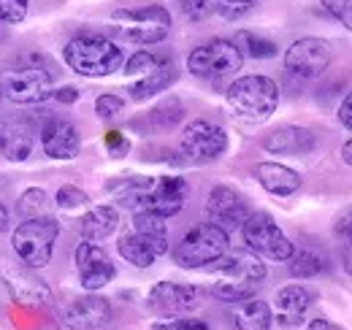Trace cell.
Here are the masks:
<instances>
[{"label": "cell", "mask_w": 352, "mask_h": 330, "mask_svg": "<svg viewBox=\"0 0 352 330\" xmlns=\"http://www.w3.org/2000/svg\"><path fill=\"white\" fill-rule=\"evenodd\" d=\"M63 60L79 76L103 79V76H111L114 71L122 68L125 54H122V49L117 43L111 41V38H106V36L79 33L76 38H71V41L65 43Z\"/></svg>", "instance_id": "cell-1"}, {"label": "cell", "mask_w": 352, "mask_h": 330, "mask_svg": "<svg viewBox=\"0 0 352 330\" xmlns=\"http://www.w3.org/2000/svg\"><path fill=\"white\" fill-rule=\"evenodd\" d=\"M109 22H111V30L120 36V41L138 43V46L166 41L171 33V11L157 3L114 8Z\"/></svg>", "instance_id": "cell-2"}, {"label": "cell", "mask_w": 352, "mask_h": 330, "mask_svg": "<svg viewBox=\"0 0 352 330\" xmlns=\"http://www.w3.org/2000/svg\"><path fill=\"white\" fill-rule=\"evenodd\" d=\"M220 276L212 285V295L225 303H244L250 300L265 279V265L252 252H236L230 257H222L214 263Z\"/></svg>", "instance_id": "cell-3"}, {"label": "cell", "mask_w": 352, "mask_h": 330, "mask_svg": "<svg viewBox=\"0 0 352 330\" xmlns=\"http://www.w3.org/2000/svg\"><path fill=\"white\" fill-rule=\"evenodd\" d=\"M228 106L247 122H263L279 106V87L268 76H239L225 92Z\"/></svg>", "instance_id": "cell-4"}, {"label": "cell", "mask_w": 352, "mask_h": 330, "mask_svg": "<svg viewBox=\"0 0 352 330\" xmlns=\"http://www.w3.org/2000/svg\"><path fill=\"white\" fill-rule=\"evenodd\" d=\"M57 236H60V222H57L54 214L52 217H41V219H25L22 225L14 228L11 247H14L16 257L28 268L38 271V268L49 265Z\"/></svg>", "instance_id": "cell-5"}, {"label": "cell", "mask_w": 352, "mask_h": 330, "mask_svg": "<svg viewBox=\"0 0 352 330\" xmlns=\"http://www.w3.org/2000/svg\"><path fill=\"white\" fill-rule=\"evenodd\" d=\"M244 65V54L239 52V46L225 38H214L209 43L195 46L187 54V71L198 79H209V82H220L233 74H239Z\"/></svg>", "instance_id": "cell-6"}, {"label": "cell", "mask_w": 352, "mask_h": 330, "mask_svg": "<svg viewBox=\"0 0 352 330\" xmlns=\"http://www.w3.org/2000/svg\"><path fill=\"white\" fill-rule=\"evenodd\" d=\"M3 98L19 106H36L54 98V74L46 65H22L8 68L0 76Z\"/></svg>", "instance_id": "cell-7"}, {"label": "cell", "mask_w": 352, "mask_h": 330, "mask_svg": "<svg viewBox=\"0 0 352 330\" xmlns=\"http://www.w3.org/2000/svg\"><path fill=\"white\" fill-rule=\"evenodd\" d=\"M228 233H222L220 228L204 222L198 228H192L174 249L176 265L182 268H204V265H214L228 254Z\"/></svg>", "instance_id": "cell-8"}, {"label": "cell", "mask_w": 352, "mask_h": 330, "mask_svg": "<svg viewBox=\"0 0 352 330\" xmlns=\"http://www.w3.org/2000/svg\"><path fill=\"white\" fill-rule=\"evenodd\" d=\"M241 233H244V244L252 254L258 257H268V260H290L296 244L279 230V225L265 214V211H252L247 217V222L241 225Z\"/></svg>", "instance_id": "cell-9"}, {"label": "cell", "mask_w": 352, "mask_h": 330, "mask_svg": "<svg viewBox=\"0 0 352 330\" xmlns=\"http://www.w3.org/2000/svg\"><path fill=\"white\" fill-rule=\"evenodd\" d=\"M179 149L190 163H214L217 157H222L228 152V133L220 124L209 122V120H192L182 130Z\"/></svg>", "instance_id": "cell-10"}, {"label": "cell", "mask_w": 352, "mask_h": 330, "mask_svg": "<svg viewBox=\"0 0 352 330\" xmlns=\"http://www.w3.org/2000/svg\"><path fill=\"white\" fill-rule=\"evenodd\" d=\"M331 57L333 49L325 38H314V36L298 38L285 52V71L298 79H317L331 65Z\"/></svg>", "instance_id": "cell-11"}, {"label": "cell", "mask_w": 352, "mask_h": 330, "mask_svg": "<svg viewBox=\"0 0 352 330\" xmlns=\"http://www.w3.org/2000/svg\"><path fill=\"white\" fill-rule=\"evenodd\" d=\"M204 214H206L209 225L220 228L222 233L230 236L236 228H241V225L247 222V217H250L252 211H250L247 198H244L239 190H233V187H228V184H220V187H214V190L209 192Z\"/></svg>", "instance_id": "cell-12"}, {"label": "cell", "mask_w": 352, "mask_h": 330, "mask_svg": "<svg viewBox=\"0 0 352 330\" xmlns=\"http://www.w3.org/2000/svg\"><path fill=\"white\" fill-rule=\"evenodd\" d=\"M74 260H76L79 282L87 292H98L109 282H114V276H117V265L111 263L109 252L92 241H82L74 252Z\"/></svg>", "instance_id": "cell-13"}, {"label": "cell", "mask_w": 352, "mask_h": 330, "mask_svg": "<svg viewBox=\"0 0 352 330\" xmlns=\"http://www.w3.org/2000/svg\"><path fill=\"white\" fill-rule=\"evenodd\" d=\"M187 192H190V187H187V182L179 179V176H160V179H152L149 190H146L144 198H141L138 211H149V214H157V217L168 219V217H174V214L182 211L184 201H187ZM133 214H135V211H133Z\"/></svg>", "instance_id": "cell-14"}, {"label": "cell", "mask_w": 352, "mask_h": 330, "mask_svg": "<svg viewBox=\"0 0 352 330\" xmlns=\"http://www.w3.org/2000/svg\"><path fill=\"white\" fill-rule=\"evenodd\" d=\"M3 282L8 295L28 309H44L52 303V289L44 279L28 268V265H14V268H3Z\"/></svg>", "instance_id": "cell-15"}, {"label": "cell", "mask_w": 352, "mask_h": 330, "mask_svg": "<svg viewBox=\"0 0 352 330\" xmlns=\"http://www.w3.org/2000/svg\"><path fill=\"white\" fill-rule=\"evenodd\" d=\"M198 303V287L192 285H176V282H157L146 295V306L155 314H163L166 320L184 317Z\"/></svg>", "instance_id": "cell-16"}, {"label": "cell", "mask_w": 352, "mask_h": 330, "mask_svg": "<svg viewBox=\"0 0 352 330\" xmlns=\"http://www.w3.org/2000/svg\"><path fill=\"white\" fill-rule=\"evenodd\" d=\"M111 320V306L98 292L71 300L63 311V322L68 330H103Z\"/></svg>", "instance_id": "cell-17"}, {"label": "cell", "mask_w": 352, "mask_h": 330, "mask_svg": "<svg viewBox=\"0 0 352 330\" xmlns=\"http://www.w3.org/2000/svg\"><path fill=\"white\" fill-rule=\"evenodd\" d=\"M38 135H41L46 157L52 160H74L79 155V146H82L79 130L63 117H46Z\"/></svg>", "instance_id": "cell-18"}, {"label": "cell", "mask_w": 352, "mask_h": 330, "mask_svg": "<svg viewBox=\"0 0 352 330\" xmlns=\"http://www.w3.org/2000/svg\"><path fill=\"white\" fill-rule=\"evenodd\" d=\"M36 124L28 120H3L0 122V155L11 163H25L36 152Z\"/></svg>", "instance_id": "cell-19"}, {"label": "cell", "mask_w": 352, "mask_h": 330, "mask_svg": "<svg viewBox=\"0 0 352 330\" xmlns=\"http://www.w3.org/2000/svg\"><path fill=\"white\" fill-rule=\"evenodd\" d=\"M317 146L314 130L301 124H282L263 138V149L271 155H309Z\"/></svg>", "instance_id": "cell-20"}, {"label": "cell", "mask_w": 352, "mask_h": 330, "mask_svg": "<svg viewBox=\"0 0 352 330\" xmlns=\"http://www.w3.org/2000/svg\"><path fill=\"white\" fill-rule=\"evenodd\" d=\"M255 176H258V182H261L265 192H271L276 198H290L304 184L298 170H293V168L282 163H258L255 165Z\"/></svg>", "instance_id": "cell-21"}, {"label": "cell", "mask_w": 352, "mask_h": 330, "mask_svg": "<svg viewBox=\"0 0 352 330\" xmlns=\"http://www.w3.org/2000/svg\"><path fill=\"white\" fill-rule=\"evenodd\" d=\"M314 303V292L301 285H287L276 292V320L285 328L301 325V320L307 317V311Z\"/></svg>", "instance_id": "cell-22"}, {"label": "cell", "mask_w": 352, "mask_h": 330, "mask_svg": "<svg viewBox=\"0 0 352 330\" xmlns=\"http://www.w3.org/2000/svg\"><path fill=\"white\" fill-rule=\"evenodd\" d=\"M120 225V211L114 206H95L79 219V233L85 241H103L109 239Z\"/></svg>", "instance_id": "cell-23"}, {"label": "cell", "mask_w": 352, "mask_h": 330, "mask_svg": "<svg viewBox=\"0 0 352 330\" xmlns=\"http://www.w3.org/2000/svg\"><path fill=\"white\" fill-rule=\"evenodd\" d=\"M176 76H179L176 65L171 63V60H166V63H160L155 71H149L146 76L135 79V82L128 87V92H131L133 100H149L152 95H157V92H166V89H168V87L176 82Z\"/></svg>", "instance_id": "cell-24"}, {"label": "cell", "mask_w": 352, "mask_h": 330, "mask_svg": "<svg viewBox=\"0 0 352 330\" xmlns=\"http://www.w3.org/2000/svg\"><path fill=\"white\" fill-rule=\"evenodd\" d=\"M131 230L133 233H138L141 239H146L160 257L168 252V225H166L163 217L149 214V211H135V214H133Z\"/></svg>", "instance_id": "cell-25"}, {"label": "cell", "mask_w": 352, "mask_h": 330, "mask_svg": "<svg viewBox=\"0 0 352 330\" xmlns=\"http://www.w3.org/2000/svg\"><path fill=\"white\" fill-rule=\"evenodd\" d=\"M117 252H120V257H125V260H128L131 265H135V268H149V265L160 257L146 239H141V236L133 233V230H125V233L120 236Z\"/></svg>", "instance_id": "cell-26"}, {"label": "cell", "mask_w": 352, "mask_h": 330, "mask_svg": "<svg viewBox=\"0 0 352 330\" xmlns=\"http://www.w3.org/2000/svg\"><path fill=\"white\" fill-rule=\"evenodd\" d=\"M274 311L263 300H244L233 314V330H271Z\"/></svg>", "instance_id": "cell-27"}, {"label": "cell", "mask_w": 352, "mask_h": 330, "mask_svg": "<svg viewBox=\"0 0 352 330\" xmlns=\"http://www.w3.org/2000/svg\"><path fill=\"white\" fill-rule=\"evenodd\" d=\"M16 211L22 219H41V217H52V198L41 187H30L19 195L16 201Z\"/></svg>", "instance_id": "cell-28"}, {"label": "cell", "mask_w": 352, "mask_h": 330, "mask_svg": "<svg viewBox=\"0 0 352 330\" xmlns=\"http://www.w3.org/2000/svg\"><path fill=\"white\" fill-rule=\"evenodd\" d=\"M287 263H290V274L298 276V279H309V276H317V274L325 271V257L317 249H309V247L293 249V254H290Z\"/></svg>", "instance_id": "cell-29"}, {"label": "cell", "mask_w": 352, "mask_h": 330, "mask_svg": "<svg viewBox=\"0 0 352 330\" xmlns=\"http://www.w3.org/2000/svg\"><path fill=\"white\" fill-rule=\"evenodd\" d=\"M233 43L239 46L241 54H250L255 60H268V57L276 54V43L263 38V36H258V33H250V30H241Z\"/></svg>", "instance_id": "cell-30"}, {"label": "cell", "mask_w": 352, "mask_h": 330, "mask_svg": "<svg viewBox=\"0 0 352 330\" xmlns=\"http://www.w3.org/2000/svg\"><path fill=\"white\" fill-rule=\"evenodd\" d=\"M168 57H163V54H155V52H146V49H141V52H135L131 60H128V65H125V74L133 76V79H141V76H146L149 71H155L160 63H166Z\"/></svg>", "instance_id": "cell-31"}, {"label": "cell", "mask_w": 352, "mask_h": 330, "mask_svg": "<svg viewBox=\"0 0 352 330\" xmlns=\"http://www.w3.org/2000/svg\"><path fill=\"white\" fill-rule=\"evenodd\" d=\"M333 233H336V239L342 241V260H344V268L352 274V208L344 211V214L336 219Z\"/></svg>", "instance_id": "cell-32"}, {"label": "cell", "mask_w": 352, "mask_h": 330, "mask_svg": "<svg viewBox=\"0 0 352 330\" xmlns=\"http://www.w3.org/2000/svg\"><path fill=\"white\" fill-rule=\"evenodd\" d=\"M87 204H89V195L85 190H79L76 184H65L54 195V206H60L63 211H76V208H85Z\"/></svg>", "instance_id": "cell-33"}, {"label": "cell", "mask_w": 352, "mask_h": 330, "mask_svg": "<svg viewBox=\"0 0 352 330\" xmlns=\"http://www.w3.org/2000/svg\"><path fill=\"white\" fill-rule=\"evenodd\" d=\"M182 114H184L182 100H179V98H166V100L152 111V120H155V124H160V127H174V124L182 120Z\"/></svg>", "instance_id": "cell-34"}, {"label": "cell", "mask_w": 352, "mask_h": 330, "mask_svg": "<svg viewBox=\"0 0 352 330\" xmlns=\"http://www.w3.org/2000/svg\"><path fill=\"white\" fill-rule=\"evenodd\" d=\"M258 6V0H217L214 3V11L225 16V19H241L247 16L252 8Z\"/></svg>", "instance_id": "cell-35"}, {"label": "cell", "mask_w": 352, "mask_h": 330, "mask_svg": "<svg viewBox=\"0 0 352 330\" xmlns=\"http://www.w3.org/2000/svg\"><path fill=\"white\" fill-rule=\"evenodd\" d=\"M179 8L187 19L192 22H204L214 14V0H179Z\"/></svg>", "instance_id": "cell-36"}, {"label": "cell", "mask_w": 352, "mask_h": 330, "mask_svg": "<svg viewBox=\"0 0 352 330\" xmlns=\"http://www.w3.org/2000/svg\"><path fill=\"white\" fill-rule=\"evenodd\" d=\"M122 109H125V100H122L120 95H114V92L98 95V100H95V114H98L100 120H114Z\"/></svg>", "instance_id": "cell-37"}, {"label": "cell", "mask_w": 352, "mask_h": 330, "mask_svg": "<svg viewBox=\"0 0 352 330\" xmlns=\"http://www.w3.org/2000/svg\"><path fill=\"white\" fill-rule=\"evenodd\" d=\"M30 0H0V22L3 25H16L28 16Z\"/></svg>", "instance_id": "cell-38"}, {"label": "cell", "mask_w": 352, "mask_h": 330, "mask_svg": "<svg viewBox=\"0 0 352 330\" xmlns=\"http://www.w3.org/2000/svg\"><path fill=\"white\" fill-rule=\"evenodd\" d=\"M325 11L352 33V0H322Z\"/></svg>", "instance_id": "cell-39"}, {"label": "cell", "mask_w": 352, "mask_h": 330, "mask_svg": "<svg viewBox=\"0 0 352 330\" xmlns=\"http://www.w3.org/2000/svg\"><path fill=\"white\" fill-rule=\"evenodd\" d=\"M152 330H212L206 322L192 320V317H176V320H163Z\"/></svg>", "instance_id": "cell-40"}, {"label": "cell", "mask_w": 352, "mask_h": 330, "mask_svg": "<svg viewBox=\"0 0 352 330\" xmlns=\"http://www.w3.org/2000/svg\"><path fill=\"white\" fill-rule=\"evenodd\" d=\"M106 149H109L111 157H125L131 152V141L120 130H109L106 133Z\"/></svg>", "instance_id": "cell-41"}, {"label": "cell", "mask_w": 352, "mask_h": 330, "mask_svg": "<svg viewBox=\"0 0 352 330\" xmlns=\"http://www.w3.org/2000/svg\"><path fill=\"white\" fill-rule=\"evenodd\" d=\"M54 100L71 106V103L79 100V89H76V87H60V89H54Z\"/></svg>", "instance_id": "cell-42"}, {"label": "cell", "mask_w": 352, "mask_h": 330, "mask_svg": "<svg viewBox=\"0 0 352 330\" xmlns=\"http://www.w3.org/2000/svg\"><path fill=\"white\" fill-rule=\"evenodd\" d=\"M339 122L344 124L347 130H352V92L344 95V100H342V106H339Z\"/></svg>", "instance_id": "cell-43"}, {"label": "cell", "mask_w": 352, "mask_h": 330, "mask_svg": "<svg viewBox=\"0 0 352 330\" xmlns=\"http://www.w3.org/2000/svg\"><path fill=\"white\" fill-rule=\"evenodd\" d=\"M307 330H342L336 322H331V320H325V317H317V320H311L309 322Z\"/></svg>", "instance_id": "cell-44"}, {"label": "cell", "mask_w": 352, "mask_h": 330, "mask_svg": "<svg viewBox=\"0 0 352 330\" xmlns=\"http://www.w3.org/2000/svg\"><path fill=\"white\" fill-rule=\"evenodd\" d=\"M342 157H344V163L352 165V138L342 146Z\"/></svg>", "instance_id": "cell-45"}, {"label": "cell", "mask_w": 352, "mask_h": 330, "mask_svg": "<svg viewBox=\"0 0 352 330\" xmlns=\"http://www.w3.org/2000/svg\"><path fill=\"white\" fill-rule=\"evenodd\" d=\"M6 228H8V208L0 204V233H3Z\"/></svg>", "instance_id": "cell-46"}, {"label": "cell", "mask_w": 352, "mask_h": 330, "mask_svg": "<svg viewBox=\"0 0 352 330\" xmlns=\"http://www.w3.org/2000/svg\"><path fill=\"white\" fill-rule=\"evenodd\" d=\"M0 100H3V89H0Z\"/></svg>", "instance_id": "cell-47"}]
</instances>
